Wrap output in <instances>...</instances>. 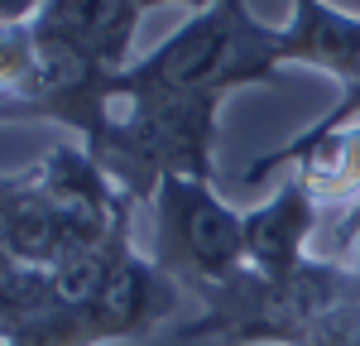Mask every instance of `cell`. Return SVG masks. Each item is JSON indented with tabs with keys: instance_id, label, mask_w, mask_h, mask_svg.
<instances>
[{
	"instance_id": "ba28073f",
	"label": "cell",
	"mask_w": 360,
	"mask_h": 346,
	"mask_svg": "<svg viewBox=\"0 0 360 346\" xmlns=\"http://www.w3.org/2000/svg\"><path fill=\"white\" fill-rule=\"evenodd\" d=\"M327 212L312 202L298 173H288L259 207L245 212V264L259 274H288L317 255Z\"/></svg>"
},
{
	"instance_id": "30bf717a",
	"label": "cell",
	"mask_w": 360,
	"mask_h": 346,
	"mask_svg": "<svg viewBox=\"0 0 360 346\" xmlns=\"http://www.w3.org/2000/svg\"><path fill=\"white\" fill-rule=\"evenodd\" d=\"M283 20V68H312L346 86L360 72V15L332 0H288Z\"/></svg>"
},
{
	"instance_id": "8992f818",
	"label": "cell",
	"mask_w": 360,
	"mask_h": 346,
	"mask_svg": "<svg viewBox=\"0 0 360 346\" xmlns=\"http://www.w3.org/2000/svg\"><path fill=\"white\" fill-rule=\"evenodd\" d=\"M183 303V284L168 279L149 255H130L115 269L106 288L82 308H58V313L29 322L20 332H5L0 346H111L139 342L159 332Z\"/></svg>"
},
{
	"instance_id": "7c38bea8",
	"label": "cell",
	"mask_w": 360,
	"mask_h": 346,
	"mask_svg": "<svg viewBox=\"0 0 360 346\" xmlns=\"http://www.w3.org/2000/svg\"><path fill=\"white\" fill-rule=\"evenodd\" d=\"M351 125H360V72L351 77L346 86H336V101L327 106V111L317 115L307 130H298L293 140H283L278 149H269V154H255L245 164V173H240V183H259V178H269V173H278V169H288L303 149H312L317 140H327V135H336V130H351Z\"/></svg>"
},
{
	"instance_id": "52a82bcc",
	"label": "cell",
	"mask_w": 360,
	"mask_h": 346,
	"mask_svg": "<svg viewBox=\"0 0 360 346\" xmlns=\"http://www.w3.org/2000/svg\"><path fill=\"white\" fill-rule=\"evenodd\" d=\"M125 222H135V212L120 217L115 226H125ZM115 226H91V222H82V217L63 212L58 202H49L34 183H29V173H5V198H0V241H5V260L53 269V264H63L68 255H77V250H86V245L106 241Z\"/></svg>"
},
{
	"instance_id": "3957f363",
	"label": "cell",
	"mask_w": 360,
	"mask_h": 346,
	"mask_svg": "<svg viewBox=\"0 0 360 346\" xmlns=\"http://www.w3.org/2000/svg\"><path fill=\"white\" fill-rule=\"evenodd\" d=\"M221 106L226 96H135V101H120L111 135L96 149V159L135 202H154L164 178L217 183Z\"/></svg>"
},
{
	"instance_id": "6da1fadb",
	"label": "cell",
	"mask_w": 360,
	"mask_h": 346,
	"mask_svg": "<svg viewBox=\"0 0 360 346\" xmlns=\"http://www.w3.org/2000/svg\"><path fill=\"white\" fill-rule=\"evenodd\" d=\"M283 72V25H264L245 0L188 15L154 53L120 72V101L135 96H231Z\"/></svg>"
},
{
	"instance_id": "5b68a950",
	"label": "cell",
	"mask_w": 360,
	"mask_h": 346,
	"mask_svg": "<svg viewBox=\"0 0 360 346\" xmlns=\"http://www.w3.org/2000/svg\"><path fill=\"white\" fill-rule=\"evenodd\" d=\"M149 212H154L149 260L188 293L207 298L245 269V212L221 202L212 183L164 178Z\"/></svg>"
},
{
	"instance_id": "277c9868",
	"label": "cell",
	"mask_w": 360,
	"mask_h": 346,
	"mask_svg": "<svg viewBox=\"0 0 360 346\" xmlns=\"http://www.w3.org/2000/svg\"><path fill=\"white\" fill-rule=\"evenodd\" d=\"M341 303H360V284L336 260L312 255L288 274H259L245 264L236 279L202 298V317L183 327V337H217L226 346H283L298 327Z\"/></svg>"
},
{
	"instance_id": "2e32d148",
	"label": "cell",
	"mask_w": 360,
	"mask_h": 346,
	"mask_svg": "<svg viewBox=\"0 0 360 346\" xmlns=\"http://www.w3.org/2000/svg\"><path fill=\"white\" fill-rule=\"evenodd\" d=\"M139 5H144V10H159V5H188V10H212V5H221V0H139Z\"/></svg>"
},
{
	"instance_id": "9c48e42d",
	"label": "cell",
	"mask_w": 360,
	"mask_h": 346,
	"mask_svg": "<svg viewBox=\"0 0 360 346\" xmlns=\"http://www.w3.org/2000/svg\"><path fill=\"white\" fill-rule=\"evenodd\" d=\"M139 20H144L139 0H49L34 15V29L44 39H58V44L125 72L139 63L135 58Z\"/></svg>"
},
{
	"instance_id": "4fadbf2b",
	"label": "cell",
	"mask_w": 360,
	"mask_h": 346,
	"mask_svg": "<svg viewBox=\"0 0 360 346\" xmlns=\"http://www.w3.org/2000/svg\"><path fill=\"white\" fill-rule=\"evenodd\" d=\"M283 346H360V303H341L332 313L312 317Z\"/></svg>"
},
{
	"instance_id": "7a4b0ae2",
	"label": "cell",
	"mask_w": 360,
	"mask_h": 346,
	"mask_svg": "<svg viewBox=\"0 0 360 346\" xmlns=\"http://www.w3.org/2000/svg\"><path fill=\"white\" fill-rule=\"evenodd\" d=\"M120 111V72L34 25H0V115L53 120L96 154Z\"/></svg>"
},
{
	"instance_id": "5bb4252c",
	"label": "cell",
	"mask_w": 360,
	"mask_h": 346,
	"mask_svg": "<svg viewBox=\"0 0 360 346\" xmlns=\"http://www.w3.org/2000/svg\"><path fill=\"white\" fill-rule=\"evenodd\" d=\"M317 255L346 264V269L356 274V284H360V207L346 212V217H327V226L317 236Z\"/></svg>"
},
{
	"instance_id": "9a60e30c",
	"label": "cell",
	"mask_w": 360,
	"mask_h": 346,
	"mask_svg": "<svg viewBox=\"0 0 360 346\" xmlns=\"http://www.w3.org/2000/svg\"><path fill=\"white\" fill-rule=\"evenodd\" d=\"M49 0H0V25H34V15Z\"/></svg>"
},
{
	"instance_id": "8fae6325",
	"label": "cell",
	"mask_w": 360,
	"mask_h": 346,
	"mask_svg": "<svg viewBox=\"0 0 360 346\" xmlns=\"http://www.w3.org/2000/svg\"><path fill=\"white\" fill-rule=\"evenodd\" d=\"M288 173L303 178V188L312 193V202L327 217H346L360 207V125L336 130L327 140H317L312 149H303Z\"/></svg>"
}]
</instances>
